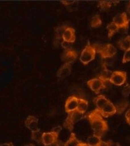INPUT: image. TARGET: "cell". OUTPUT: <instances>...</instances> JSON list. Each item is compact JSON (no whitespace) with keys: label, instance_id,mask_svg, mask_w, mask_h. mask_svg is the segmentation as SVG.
I'll list each match as a JSON object with an SVG mask.
<instances>
[{"label":"cell","instance_id":"obj_22","mask_svg":"<svg viewBox=\"0 0 130 146\" xmlns=\"http://www.w3.org/2000/svg\"><path fill=\"white\" fill-rule=\"evenodd\" d=\"M112 73H113V72L111 71L108 70L106 68H104V70L102 71L100 75L98 77V78L100 79L102 81H103L105 83V82L107 81H110L111 76L112 75Z\"/></svg>","mask_w":130,"mask_h":146},{"label":"cell","instance_id":"obj_5","mask_svg":"<svg viewBox=\"0 0 130 146\" xmlns=\"http://www.w3.org/2000/svg\"><path fill=\"white\" fill-rule=\"evenodd\" d=\"M97 52L100 54L102 58H109L115 56L117 53V49L112 44L108 43L104 46L98 48Z\"/></svg>","mask_w":130,"mask_h":146},{"label":"cell","instance_id":"obj_8","mask_svg":"<svg viewBox=\"0 0 130 146\" xmlns=\"http://www.w3.org/2000/svg\"><path fill=\"white\" fill-rule=\"evenodd\" d=\"M87 85L94 93L98 94L102 90L106 88V85L103 81L98 78H94L87 82Z\"/></svg>","mask_w":130,"mask_h":146},{"label":"cell","instance_id":"obj_21","mask_svg":"<svg viewBox=\"0 0 130 146\" xmlns=\"http://www.w3.org/2000/svg\"><path fill=\"white\" fill-rule=\"evenodd\" d=\"M43 134V132H42L40 129H38L37 130L32 132V134H31V139L35 141L36 143L41 144L42 143Z\"/></svg>","mask_w":130,"mask_h":146},{"label":"cell","instance_id":"obj_25","mask_svg":"<svg viewBox=\"0 0 130 146\" xmlns=\"http://www.w3.org/2000/svg\"><path fill=\"white\" fill-rule=\"evenodd\" d=\"M113 1H100L98 3V7L101 12L108 11L112 6Z\"/></svg>","mask_w":130,"mask_h":146},{"label":"cell","instance_id":"obj_20","mask_svg":"<svg viewBox=\"0 0 130 146\" xmlns=\"http://www.w3.org/2000/svg\"><path fill=\"white\" fill-rule=\"evenodd\" d=\"M80 142L81 141L77 138L75 133H71L69 138L64 144L63 146H77Z\"/></svg>","mask_w":130,"mask_h":146},{"label":"cell","instance_id":"obj_18","mask_svg":"<svg viewBox=\"0 0 130 146\" xmlns=\"http://www.w3.org/2000/svg\"><path fill=\"white\" fill-rule=\"evenodd\" d=\"M119 48L123 51L130 49V35H127L119 42Z\"/></svg>","mask_w":130,"mask_h":146},{"label":"cell","instance_id":"obj_2","mask_svg":"<svg viewBox=\"0 0 130 146\" xmlns=\"http://www.w3.org/2000/svg\"><path fill=\"white\" fill-rule=\"evenodd\" d=\"M96 48L89 43L87 44L82 51L80 57V60L83 65H86L94 60L96 55Z\"/></svg>","mask_w":130,"mask_h":146},{"label":"cell","instance_id":"obj_26","mask_svg":"<svg viewBox=\"0 0 130 146\" xmlns=\"http://www.w3.org/2000/svg\"><path fill=\"white\" fill-rule=\"evenodd\" d=\"M122 94L125 98H128L130 95V84L127 83L122 91Z\"/></svg>","mask_w":130,"mask_h":146},{"label":"cell","instance_id":"obj_1","mask_svg":"<svg viewBox=\"0 0 130 146\" xmlns=\"http://www.w3.org/2000/svg\"><path fill=\"white\" fill-rule=\"evenodd\" d=\"M88 120L90 123L94 135L102 138L108 130V125L98 111L95 109L89 114Z\"/></svg>","mask_w":130,"mask_h":146},{"label":"cell","instance_id":"obj_24","mask_svg":"<svg viewBox=\"0 0 130 146\" xmlns=\"http://www.w3.org/2000/svg\"><path fill=\"white\" fill-rule=\"evenodd\" d=\"M102 21L99 15L96 14L92 17L90 22V25L92 27L97 28V27H99L102 25Z\"/></svg>","mask_w":130,"mask_h":146},{"label":"cell","instance_id":"obj_6","mask_svg":"<svg viewBox=\"0 0 130 146\" xmlns=\"http://www.w3.org/2000/svg\"><path fill=\"white\" fill-rule=\"evenodd\" d=\"M112 22L114 23L118 26L119 29L121 28L127 29L129 27V19L128 18L126 12H122L116 15L113 18Z\"/></svg>","mask_w":130,"mask_h":146},{"label":"cell","instance_id":"obj_10","mask_svg":"<svg viewBox=\"0 0 130 146\" xmlns=\"http://www.w3.org/2000/svg\"><path fill=\"white\" fill-rule=\"evenodd\" d=\"M79 99V98L75 96H71L67 99L65 106V111L68 114L77 110Z\"/></svg>","mask_w":130,"mask_h":146},{"label":"cell","instance_id":"obj_33","mask_svg":"<svg viewBox=\"0 0 130 146\" xmlns=\"http://www.w3.org/2000/svg\"><path fill=\"white\" fill-rule=\"evenodd\" d=\"M0 146H14L12 143H6L0 144Z\"/></svg>","mask_w":130,"mask_h":146},{"label":"cell","instance_id":"obj_7","mask_svg":"<svg viewBox=\"0 0 130 146\" xmlns=\"http://www.w3.org/2000/svg\"><path fill=\"white\" fill-rule=\"evenodd\" d=\"M59 135V134L52 130L49 132H43L42 144L44 146H51L57 144Z\"/></svg>","mask_w":130,"mask_h":146},{"label":"cell","instance_id":"obj_9","mask_svg":"<svg viewBox=\"0 0 130 146\" xmlns=\"http://www.w3.org/2000/svg\"><path fill=\"white\" fill-rule=\"evenodd\" d=\"M97 111L103 117L106 118L115 115L117 111V107L113 104V103L111 102L110 100V102L106 104V106H105L102 110H100Z\"/></svg>","mask_w":130,"mask_h":146},{"label":"cell","instance_id":"obj_35","mask_svg":"<svg viewBox=\"0 0 130 146\" xmlns=\"http://www.w3.org/2000/svg\"><path fill=\"white\" fill-rule=\"evenodd\" d=\"M127 11L128 12V13L130 15V1H129V3L128 4L127 6Z\"/></svg>","mask_w":130,"mask_h":146},{"label":"cell","instance_id":"obj_27","mask_svg":"<svg viewBox=\"0 0 130 146\" xmlns=\"http://www.w3.org/2000/svg\"><path fill=\"white\" fill-rule=\"evenodd\" d=\"M122 62L123 63H126L130 62V49L125 51Z\"/></svg>","mask_w":130,"mask_h":146},{"label":"cell","instance_id":"obj_17","mask_svg":"<svg viewBox=\"0 0 130 146\" xmlns=\"http://www.w3.org/2000/svg\"><path fill=\"white\" fill-rule=\"evenodd\" d=\"M88 107V102L87 100L82 98H79L77 111L84 115L85 112L86 111Z\"/></svg>","mask_w":130,"mask_h":146},{"label":"cell","instance_id":"obj_11","mask_svg":"<svg viewBox=\"0 0 130 146\" xmlns=\"http://www.w3.org/2000/svg\"><path fill=\"white\" fill-rule=\"evenodd\" d=\"M78 54L74 49L65 50L63 54L61 56V60L65 63L72 64L77 58Z\"/></svg>","mask_w":130,"mask_h":146},{"label":"cell","instance_id":"obj_15","mask_svg":"<svg viewBox=\"0 0 130 146\" xmlns=\"http://www.w3.org/2000/svg\"><path fill=\"white\" fill-rule=\"evenodd\" d=\"M110 102V100L108 99L104 95H99L94 99V102L96 110H100L104 108L106 104Z\"/></svg>","mask_w":130,"mask_h":146},{"label":"cell","instance_id":"obj_16","mask_svg":"<svg viewBox=\"0 0 130 146\" xmlns=\"http://www.w3.org/2000/svg\"><path fill=\"white\" fill-rule=\"evenodd\" d=\"M68 26L67 25H62L57 27L55 29V41H54L55 45L59 44L61 39H62V36H63V34L64 31Z\"/></svg>","mask_w":130,"mask_h":146},{"label":"cell","instance_id":"obj_3","mask_svg":"<svg viewBox=\"0 0 130 146\" xmlns=\"http://www.w3.org/2000/svg\"><path fill=\"white\" fill-rule=\"evenodd\" d=\"M83 117V114L80 113L77 110L69 113L64 122L63 127L69 131H73L74 125L81 120Z\"/></svg>","mask_w":130,"mask_h":146},{"label":"cell","instance_id":"obj_34","mask_svg":"<svg viewBox=\"0 0 130 146\" xmlns=\"http://www.w3.org/2000/svg\"><path fill=\"white\" fill-rule=\"evenodd\" d=\"M77 146H89V145L87 143H84L83 142H80Z\"/></svg>","mask_w":130,"mask_h":146},{"label":"cell","instance_id":"obj_37","mask_svg":"<svg viewBox=\"0 0 130 146\" xmlns=\"http://www.w3.org/2000/svg\"><path fill=\"white\" fill-rule=\"evenodd\" d=\"M93 146H98V145H93Z\"/></svg>","mask_w":130,"mask_h":146},{"label":"cell","instance_id":"obj_4","mask_svg":"<svg viewBox=\"0 0 130 146\" xmlns=\"http://www.w3.org/2000/svg\"><path fill=\"white\" fill-rule=\"evenodd\" d=\"M127 72L122 71H115L112 73L110 82L116 86H122L127 81Z\"/></svg>","mask_w":130,"mask_h":146},{"label":"cell","instance_id":"obj_29","mask_svg":"<svg viewBox=\"0 0 130 146\" xmlns=\"http://www.w3.org/2000/svg\"><path fill=\"white\" fill-rule=\"evenodd\" d=\"M76 1H61L60 3L63 4L65 6H69L73 5L74 3H75Z\"/></svg>","mask_w":130,"mask_h":146},{"label":"cell","instance_id":"obj_19","mask_svg":"<svg viewBox=\"0 0 130 146\" xmlns=\"http://www.w3.org/2000/svg\"><path fill=\"white\" fill-rule=\"evenodd\" d=\"M106 29L108 30V35L109 38H111L119 30L118 26L113 22H111L108 25Z\"/></svg>","mask_w":130,"mask_h":146},{"label":"cell","instance_id":"obj_31","mask_svg":"<svg viewBox=\"0 0 130 146\" xmlns=\"http://www.w3.org/2000/svg\"><path fill=\"white\" fill-rule=\"evenodd\" d=\"M109 146H120V143L117 142H113V141H110L108 142Z\"/></svg>","mask_w":130,"mask_h":146},{"label":"cell","instance_id":"obj_12","mask_svg":"<svg viewBox=\"0 0 130 146\" xmlns=\"http://www.w3.org/2000/svg\"><path fill=\"white\" fill-rule=\"evenodd\" d=\"M76 39L75 31L73 28L69 26H68L65 29L63 34L62 36V40L63 42H68L70 43H73L75 42Z\"/></svg>","mask_w":130,"mask_h":146},{"label":"cell","instance_id":"obj_13","mask_svg":"<svg viewBox=\"0 0 130 146\" xmlns=\"http://www.w3.org/2000/svg\"><path fill=\"white\" fill-rule=\"evenodd\" d=\"M72 65L69 63H65L63 64L57 72V77L58 78L63 79L68 77L71 73Z\"/></svg>","mask_w":130,"mask_h":146},{"label":"cell","instance_id":"obj_30","mask_svg":"<svg viewBox=\"0 0 130 146\" xmlns=\"http://www.w3.org/2000/svg\"><path fill=\"white\" fill-rule=\"evenodd\" d=\"M62 130V127L61 126H57L53 128V129L52 130V131L55 132V133L59 134L60 133V131Z\"/></svg>","mask_w":130,"mask_h":146},{"label":"cell","instance_id":"obj_32","mask_svg":"<svg viewBox=\"0 0 130 146\" xmlns=\"http://www.w3.org/2000/svg\"><path fill=\"white\" fill-rule=\"evenodd\" d=\"M98 146H109L108 142H105V141H101Z\"/></svg>","mask_w":130,"mask_h":146},{"label":"cell","instance_id":"obj_28","mask_svg":"<svg viewBox=\"0 0 130 146\" xmlns=\"http://www.w3.org/2000/svg\"><path fill=\"white\" fill-rule=\"evenodd\" d=\"M125 119H126L127 122L128 124L130 125V108L125 113Z\"/></svg>","mask_w":130,"mask_h":146},{"label":"cell","instance_id":"obj_14","mask_svg":"<svg viewBox=\"0 0 130 146\" xmlns=\"http://www.w3.org/2000/svg\"><path fill=\"white\" fill-rule=\"evenodd\" d=\"M24 125L31 131H35L38 129V119L34 116H29L26 119Z\"/></svg>","mask_w":130,"mask_h":146},{"label":"cell","instance_id":"obj_36","mask_svg":"<svg viewBox=\"0 0 130 146\" xmlns=\"http://www.w3.org/2000/svg\"><path fill=\"white\" fill-rule=\"evenodd\" d=\"M24 146H35V145L34 144H26Z\"/></svg>","mask_w":130,"mask_h":146},{"label":"cell","instance_id":"obj_23","mask_svg":"<svg viewBox=\"0 0 130 146\" xmlns=\"http://www.w3.org/2000/svg\"><path fill=\"white\" fill-rule=\"evenodd\" d=\"M101 138L99 136H97L95 135H93L92 136H89L86 139L87 144L89 146H93V145H98L99 143L101 141Z\"/></svg>","mask_w":130,"mask_h":146}]
</instances>
